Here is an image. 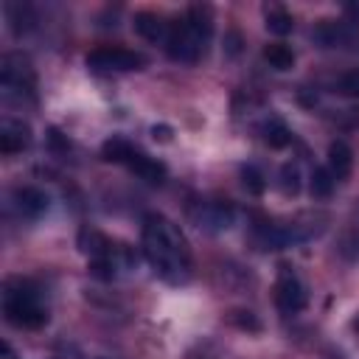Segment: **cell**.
Wrapping results in <instances>:
<instances>
[{
	"label": "cell",
	"mask_w": 359,
	"mask_h": 359,
	"mask_svg": "<svg viewBox=\"0 0 359 359\" xmlns=\"http://www.w3.org/2000/svg\"><path fill=\"white\" fill-rule=\"evenodd\" d=\"M140 247H143V258L149 261L151 272L160 280H165L171 286H182L191 280V275H194L191 247H188L182 230L168 216L149 213L143 219Z\"/></svg>",
	"instance_id": "1"
},
{
	"label": "cell",
	"mask_w": 359,
	"mask_h": 359,
	"mask_svg": "<svg viewBox=\"0 0 359 359\" xmlns=\"http://www.w3.org/2000/svg\"><path fill=\"white\" fill-rule=\"evenodd\" d=\"M210 36H213V14H210V8L208 6H191L180 20L171 22L165 53L174 62L196 65L205 56Z\"/></svg>",
	"instance_id": "2"
},
{
	"label": "cell",
	"mask_w": 359,
	"mask_h": 359,
	"mask_svg": "<svg viewBox=\"0 0 359 359\" xmlns=\"http://www.w3.org/2000/svg\"><path fill=\"white\" fill-rule=\"evenodd\" d=\"M3 314L17 328H42L48 323L42 289L31 278H8L3 286Z\"/></svg>",
	"instance_id": "3"
},
{
	"label": "cell",
	"mask_w": 359,
	"mask_h": 359,
	"mask_svg": "<svg viewBox=\"0 0 359 359\" xmlns=\"http://www.w3.org/2000/svg\"><path fill=\"white\" fill-rule=\"evenodd\" d=\"M79 247L90 258V266H87L90 275H95L101 280L118 278V269H123L129 264V250L123 244H115L112 238H107L98 230H81Z\"/></svg>",
	"instance_id": "4"
},
{
	"label": "cell",
	"mask_w": 359,
	"mask_h": 359,
	"mask_svg": "<svg viewBox=\"0 0 359 359\" xmlns=\"http://www.w3.org/2000/svg\"><path fill=\"white\" fill-rule=\"evenodd\" d=\"M101 157L107 160V163H118V165H126L132 174H137L140 180H146V182H151V185H160V182H165V165L157 160V157H151V154H146L143 149H137L135 143H129L126 137H109V140H104V146H101Z\"/></svg>",
	"instance_id": "5"
},
{
	"label": "cell",
	"mask_w": 359,
	"mask_h": 359,
	"mask_svg": "<svg viewBox=\"0 0 359 359\" xmlns=\"http://www.w3.org/2000/svg\"><path fill=\"white\" fill-rule=\"evenodd\" d=\"M0 90L6 101L22 104L36 98V73L22 53H6L0 59Z\"/></svg>",
	"instance_id": "6"
},
{
	"label": "cell",
	"mask_w": 359,
	"mask_h": 359,
	"mask_svg": "<svg viewBox=\"0 0 359 359\" xmlns=\"http://www.w3.org/2000/svg\"><path fill=\"white\" fill-rule=\"evenodd\" d=\"M87 67L93 73H132V70H143L146 67V56L132 50V48L101 45V48L87 53Z\"/></svg>",
	"instance_id": "7"
},
{
	"label": "cell",
	"mask_w": 359,
	"mask_h": 359,
	"mask_svg": "<svg viewBox=\"0 0 359 359\" xmlns=\"http://www.w3.org/2000/svg\"><path fill=\"white\" fill-rule=\"evenodd\" d=\"M188 216L191 222L205 230V233H222L233 224L236 219V210L227 199H194L188 205Z\"/></svg>",
	"instance_id": "8"
},
{
	"label": "cell",
	"mask_w": 359,
	"mask_h": 359,
	"mask_svg": "<svg viewBox=\"0 0 359 359\" xmlns=\"http://www.w3.org/2000/svg\"><path fill=\"white\" fill-rule=\"evenodd\" d=\"M275 303H278V309L283 314H297L309 303V294H306L303 280L289 266H280V272H278V280H275Z\"/></svg>",
	"instance_id": "9"
},
{
	"label": "cell",
	"mask_w": 359,
	"mask_h": 359,
	"mask_svg": "<svg viewBox=\"0 0 359 359\" xmlns=\"http://www.w3.org/2000/svg\"><path fill=\"white\" fill-rule=\"evenodd\" d=\"M8 205H11V210H14L20 219L34 222V219H39V216L48 210V194L39 191V188H34V185H20V188L11 191Z\"/></svg>",
	"instance_id": "10"
},
{
	"label": "cell",
	"mask_w": 359,
	"mask_h": 359,
	"mask_svg": "<svg viewBox=\"0 0 359 359\" xmlns=\"http://www.w3.org/2000/svg\"><path fill=\"white\" fill-rule=\"evenodd\" d=\"M31 146V126L20 118H3L0 123V151L17 154Z\"/></svg>",
	"instance_id": "11"
},
{
	"label": "cell",
	"mask_w": 359,
	"mask_h": 359,
	"mask_svg": "<svg viewBox=\"0 0 359 359\" xmlns=\"http://www.w3.org/2000/svg\"><path fill=\"white\" fill-rule=\"evenodd\" d=\"M135 31L149 39V42H168V34H171V22L154 11H137L135 20H132Z\"/></svg>",
	"instance_id": "12"
},
{
	"label": "cell",
	"mask_w": 359,
	"mask_h": 359,
	"mask_svg": "<svg viewBox=\"0 0 359 359\" xmlns=\"http://www.w3.org/2000/svg\"><path fill=\"white\" fill-rule=\"evenodd\" d=\"M311 39L320 42L323 48H342L353 39V28L348 22H337V20H323L314 31H311Z\"/></svg>",
	"instance_id": "13"
},
{
	"label": "cell",
	"mask_w": 359,
	"mask_h": 359,
	"mask_svg": "<svg viewBox=\"0 0 359 359\" xmlns=\"http://www.w3.org/2000/svg\"><path fill=\"white\" fill-rule=\"evenodd\" d=\"M325 168L331 171V177L337 182L348 180L351 177V168H353V151H351V146L342 143V140H334L328 146V165Z\"/></svg>",
	"instance_id": "14"
},
{
	"label": "cell",
	"mask_w": 359,
	"mask_h": 359,
	"mask_svg": "<svg viewBox=\"0 0 359 359\" xmlns=\"http://www.w3.org/2000/svg\"><path fill=\"white\" fill-rule=\"evenodd\" d=\"M258 132H261V140H264L266 146H272V149H283V146H289V140H292L289 126H286L278 115L264 118L261 126H258Z\"/></svg>",
	"instance_id": "15"
},
{
	"label": "cell",
	"mask_w": 359,
	"mask_h": 359,
	"mask_svg": "<svg viewBox=\"0 0 359 359\" xmlns=\"http://www.w3.org/2000/svg\"><path fill=\"white\" fill-rule=\"evenodd\" d=\"M264 59L269 62V67L275 70H292L294 67V50L283 42H272L264 48Z\"/></svg>",
	"instance_id": "16"
},
{
	"label": "cell",
	"mask_w": 359,
	"mask_h": 359,
	"mask_svg": "<svg viewBox=\"0 0 359 359\" xmlns=\"http://www.w3.org/2000/svg\"><path fill=\"white\" fill-rule=\"evenodd\" d=\"M292 28H294V20H292V14H289L286 8H280V6L266 8V31H269V34L283 36V34H289Z\"/></svg>",
	"instance_id": "17"
},
{
	"label": "cell",
	"mask_w": 359,
	"mask_h": 359,
	"mask_svg": "<svg viewBox=\"0 0 359 359\" xmlns=\"http://www.w3.org/2000/svg\"><path fill=\"white\" fill-rule=\"evenodd\" d=\"M334 185H337V180L331 177V171L328 168H314L311 171V177H309V188H311V196H317V199H325V196H331V191H334Z\"/></svg>",
	"instance_id": "18"
},
{
	"label": "cell",
	"mask_w": 359,
	"mask_h": 359,
	"mask_svg": "<svg viewBox=\"0 0 359 359\" xmlns=\"http://www.w3.org/2000/svg\"><path fill=\"white\" fill-rule=\"evenodd\" d=\"M241 182H244V188L250 191V194H264V188H266V180H264V174H261V168L258 165H244L241 168Z\"/></svg>",
	"instance_id": "19"
},
{
	"label": "cell",
	"mask_w": 359,
	"mask_h": 359,
	"mask_svg": "<svg viewBox=\"0 0 359 359\" xmlns=\"http://www.w3.org/2000/svg\"><path fill=\"white\" fill-rule=\"evenodd\" d=\"M280 188L289 196H294L300 191V168H297V163H286L280 168Z\"/></svg>",
	"instance_id": "20"
},
{
	"label": "cell",
	"mask_w": 359,
	"mask_h": 359,
	"mask_svg": "<svg viewBox=\"0 0 359 359\" xmlns=\"http://www.w3.org/2000/svg\"><path fill=\"white\" fill-rule=\"evenodd\" d=\"M339 90L348 93V95H353V98H359V70L345 73V76L339 79Z\"/></svg>",
	"instance_id": "21"
},
{
	"label": "cell",
	"mask_w": 359,
	"mask_h": 359,
	"mask_svg": "<svg viewBox=\"0 0 359 359\" xmlns=\"http://www.w3.org/2000/svg\"><path fill=\"white\" fill-rule=\"evenodd\" d=\"M6 353H8V356H6V359H17V356H11V351H8V348H6Z\"/></svg>",
	"instance_id": "22"
},
{
	"label": "cell",
	"mask_w": 359,
	"mask_h": 359,
	"mask_svg": "<svg viewBox=\"0 0 359 359\" xmlns=\"http://www.w3.org/2000/svg\"><path fill=\"white\" fill-rule=\"evenodd\" d=\"M353 328H359V320H356V323H353Z\"/></svg>",
	"instance_id": "23"
}]
</instances>
